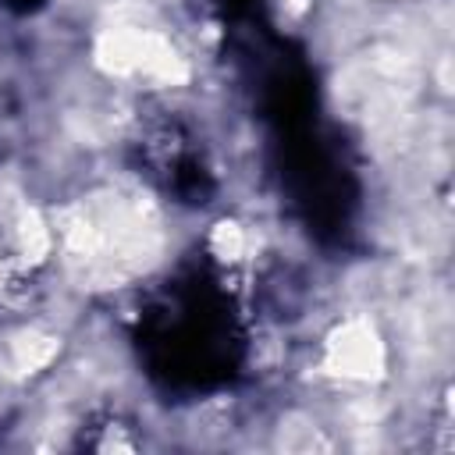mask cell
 <instances>
[{"mask_svg":"<svg viewBox=\"0 0 455 455\" xmlns=\"http://www.w3.org/2000/svg\"><path fill=\"white\" fill-rule=\"evenodd\" d=\"M323 366L341 380H377L384 373V341L377 327L370 320H345L327 338Z\"/></svg>","mask_w":455,"mask_h":455,"instance_id":"1","label":"cell"},{"mask_svg":"<svg viewBox=\"0 0 455 455\" xmlns=\"http://www.w3.org/2000/svg\"><path fill=\"white\" fill-rule=\"evenodd\" d=\"M60 352V334L43 331V327H21L7 338L4 348V373L14 380H28L43 373Z\"/></svg>","mask_w":455,"mask_h":455,"instance_id":"2","label":"cell"},{"mask_svg":"<svg viewBox=\"0 0 455 455\" xmlns=\"http://www.w3.org/2000/svg\"><path fill=\"white\" fill-rule=\"evenodd\" d=\"M277 448H284V451H327L331 437L323 434V427L313 416L288 412L277 427Z\"/></svg>","mask_w":455,"mask_h":455,"instance_id":"3","label":"cell"},{"mask_svg":"<svg viewBox=\"0 0 455 455\" xmlns=\"http://www.w3.org/2000/svg\"><path fill=\"white\" fill-rule=\"evenodd\" d=\"M210 252H213L220 263H238L242 252H245V231H242L235 220H220V224L210 231Z\"/></svg>","mask_w":455,"mask_h":455,"instance_id":"4","label":"cell"}]
</instances>
